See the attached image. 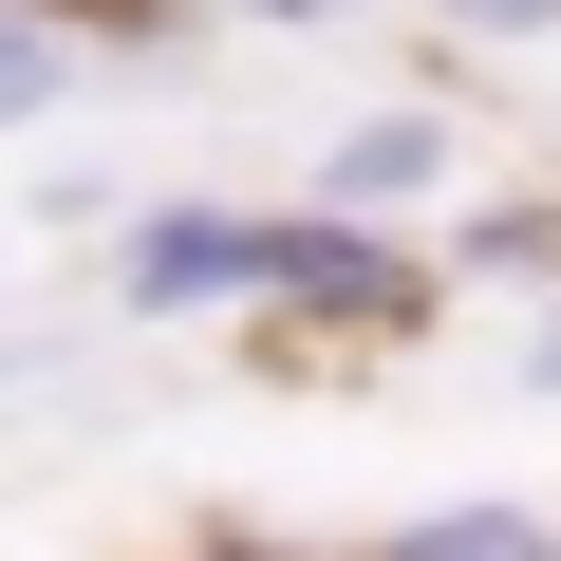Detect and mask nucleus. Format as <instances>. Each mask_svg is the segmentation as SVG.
I'll list each match as a JSON object with an SVG mask.
<instances>
[{
	"label": "nucleus",
	"mask_w": 561,
	"mask_h": 561,
	"mask_svg": "<svg viewBox=\"0 0 561 561\" xmlns=\"http://www.w3.org/2000/svg\"><path fill=\"white\" fill-rule=\"evenodd\" d=\"M57 94H76V20H57V0H0V131L57 113Z\"/></svg>",
	"instance_id": "nucleus-3"
},
{
	"label": "nucleus",
	"mask_w": 561,
	"mask_h": 561,
	"mask_svg": "<svg viewBox=\"0 0 561 561\" xmlns=\"http://www.w3.org/2000/svg\"><path fill=\"white\" fill-rule=\"evenodd\" d=\"M206 20H356V0H206Z\"/></svg>",
	"instance_id": "nucleus-5"
},
{
	"label": "nucleus",
	"mask_w": 561,
	"mask_h": 561,
	"mask_svg": "<svg viewBox=\"0 0 561 561\" xmlns=\"http://www.w3.org/2000/svg\"><path fill=\"white\" fill-rule=\"evenodd\" d=\"M375 561H561V524L542 505H412Z\"/></svg>",
	"instance_id": "nucleus-2"
},
{
	"label": "nucleus",
	"mask_w": 561,
	"mask_h": 561,
	"mask_svg": "<svg viewBox=\"0 0 561 561\" xmlns=\"http://www.w3.org/2000/svg\"><path fill=\"white\" fill-rule=\"evenodd\" d=\"M206 561H319V542H206Z\"/></svg>",
	"instance_id": "nucleus-6"
},
{
	"label": "nucleus",
	"mask_w": 561,
	"mask_h": 561,
	"mask_svg": "<svg viewBox=\"0 0 561 561\" xmlns=\"http://www.w3.org/2000/svg\"><path fill=\"white\" fill-rule=\"evenodd\" d=\"M468 38H561V0H449Z\"/></svg>",
	"instance_id": "nucleus-4"
},
{
	"label": "nucleus",
	"mask_w": 561,
	"mask_h": 561,
	"mask_svg": "<svg viewBox=\"0 0 561 561\" xmlns=\"http://www.w3.org/2000/svg\"><path fill=\"white\" fill-rule=\"evenodd\" d=\"M524 375H542V393H561V319H542V337H524Z\"/></svg>",
	"instance_id": "nucleus-7"
},
{
	"label": "nucleus",
	"mask_w": 561,
	"mask_h": 561,
	"mask_svg": "<svg viewBox=\"0 0 561 561\" xmlns=\"http://www.w3.org/2000/svg\"><path fill=\"white\" fill-rule=\"evenodd\" d=\"M431 169H449V131H431V113H356V131L319 150V206H337V225H393Z\"/></svg>",
	"instance_id": "nucleus-1"
}]
</instances>
